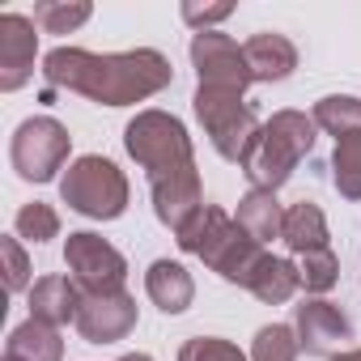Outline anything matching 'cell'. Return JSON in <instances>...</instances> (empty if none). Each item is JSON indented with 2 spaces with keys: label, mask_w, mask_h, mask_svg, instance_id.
Masks as SVG:
<instances>
[{
  "label": "cell",
  "mask_w": 361,
  "mask_h": 361,
  "mask_svg": "<svg viewBox=\"0 0 361 361\" xmlns=\"http://www.w3.org/2000/svg\"><path fill=\"white\" fill-rule=\"evenodd\" d=\"M123 149L132 161L149 174L153 192V213L166 230H183L200 209H204V188L196 170V149L170 111H136V119L123 128Z\"/></svg>",
  "instance_id": "obj_1"
},
{
  "label": "cell",
  "mask_w": 361,
  "mask_h": 361,
  "mask_svg": "<svg viewBox=\"0 0 361 361\" xmlns=\"http://www.w3.org/2000/svg\"><path fill=\"white\" fill-rule=\"evenodd\" d=\"M43 81L51 90L81 94L98 106H136L161 94L174 81V68L153 47L106 51V56L85 51V47H56L43 56Z\"/></svg>",
  "instance_id": "obj_2"
},
{
  "label": "cell",
  "mask_w": 361,
  "mask_h": 361,
  "mask_svg": "<svg viewBox=\"0 0 361 361\" xmlns=\"http://www.w3.org/2000/svg\"><path fill=\"white\" fill-rule=\"evenodd\" d=\"M314 140H319L314 115H306V111H276L264 123L259 145L243 161V174L259 192H281L289 183V174L298 170V161L314 149Z\"/></svg>",
  "instance_id": "obj_3"
},
{
  "label": "cell",
  "mask_w": 361,
  "mask_h": 361,
  "mask_svg": "<svg viewBox=\"0 0 361 361\" xmlns=\"http://www.w3.org/2000/svg\"><path fill=\"white\" fill-rule=\"evenodd\" d=\"M128 196H132L128 192V174L111 157H98V153L77 157L64 170V178H60V200L73 213L90 217V221H115V217H123Z\"/></svg>",
  "instance_id": "obj_4"
},
{
  "label": "cell",
  "mask_w": 361,
  "mask_h": 361,
  "mask_svg": "<svg viewBox=\"0 0 361 361\" xmlns=\"http://www.w3.org/2000/svg\"><path fill=\"white\" fill-rule=\"evenodd\" d=\"M192 106H196V119L204 123V136L213 140V149L226 161H238L243 166L251 157V149L259 145V132H264L259 115L243 102V94H226V90L196 85Z\"/></svg>",
  "instance_id": "obj_5"
},
{
  "label": "cell",
  "mask_w": 361,
  "mask_h": 361,
  "mask_svg": "<svg viewBox=\"0 0 361 361\" xmlns=\"http://www.w3.org/2000/svg\"><path fill=\"white\" fill-rule=\"evenodd\" d=\"M68 149H73L68 128L51 115H35V119L18 123L13 145H9V161L26 183H51L68 161Z\"/></svg>",
  "instance_id": "obj_6"
},
{
  "label": "cell",
  "mask_w": 361,
  "mask_h": 361,
  "mask_svg": "<svg viewBox=\"0 0 361 361\" xmlns=\"http://www.w3.org/2000/svg\"><path fill=\"white\" fill-rule=\"evenodd\" d=\"M64 268L81 285V293H119L128 281V259L94 230H77L64 238Z\"/></svg>",
  "instance_id": "obj_7"
},
{
  "label": "cell",
  "mask_w": 361,
  "mask_h": 361,
  "mask_svg": "<svg viewBox=\"0 0 361 361\" xmlns=\"http://www.w3.org/2000/svg\"><path fill=\"white\" fill-rule=\"evenodd\" d=\"M192 68L200 77L204 90H226V94H247V85H255L251 77V64H247V51L221 35V30H204V35H192Z\"/></svg>",
  "instance_id": "obj_8"
},
{
  "label": "cell",
  "mask_w": 361,
  "mask_h": 361,
  "mask_svg": "<svg viewBox=\"0 0 361 361\" xmlns=\"http://www.w3.org/2000/svg\"><path fill=\"white\" fill-rule=\"evenodd\" d=\"M293 331L310 357H336L353 340L348 314L327 298H306L302 306H293Z\"/></svg>",
  "instance_id": "obj_9"
},
{
  "label": "cell",
  "mask_w": 361,
  "mask_h": 361,
  "mask_svg": "<svg viewBox=\"0 0 361 361\" xmlns=\"http://www.w3.org/2000/svg\"><path fill=\"white\" fill-rule=\"evenodd\" d=\"M136 327V298L128 289L119 293H85L81 298V314H77V331L90 344H115Z\"/></svg>",
  "instance_id": "obj_10"
},
{
  "label": "cell",
  "mask_w": 361,
  "mask_h": 361,
  "mask_svg": "<svg viewBox=\"0 0 361 361\" xmlns=\"http://www.w3.org/2000/svg\"><path fill=\"white\" fill-rule=\"evenodd\" d=\"M221 281H230V285H243V289H251V281L259 276V268L268 264V251L238 226V221H230V230L200 255Z\"/></svg>",
  "instance_id": "obj_11"
},
{
  "label": "cell",
  "mask_w": 361,
  "mask_h": 361,
  "mask_svg": "<svg viewBox=\"0 0 361 361\" xmlns=\"http://www.w3.org/2000/svg\"><path fill=\"white\" fill-rule=\"evenodd\" d=\"M35 56H39V35L35 22L22 13H0V90L13 94L35 77Z\"/></svg>",
  "instance_id": "obj_12"
},
{
  "label": "cell",
  "mask_w": 361,
  "mask_h": 361,
  "mask_svg": "<svg viewBox=\"0 0 361 361\" xmlns=\"http://www.w3.org/2000/svg\"><path fill=\"white\" fill-rule=\"evenodd\" d=\"M145 293L161 314H183L192 306V298H196V281H192V272L183 264L153 259L149 272H145Z\"/></svg>",
  "instance_id": "obj_13"
},
{
  "label": "cell",
  "mask_w": 361,
  "mask_h": 361,
  "mask_svg": "<svg viewBox=\"0 0 361 361\" xmlns=\"http://www.w3.org/2000/svg\"><path fill=\"white\" fill-rule=\"evenodd\" d=\"M243 51H247L251 77H255L259 85L285 81V77H293V68H298V47H293L285 35H276V30H259V35H251V39L243 43Z\"/></svg>",
  "instance_id": "obj_14"
},
{
  "label": "cell",
  "mask_w": 361,
  "mask_h": 361,
  "mask_svg": "<svg viewBox=\"0 0 361 361\" xmlns=\"http://www.w3.org/2000/svg\"><path fill=\"white\" fill-rule=\"evenodd\" d=\"M81 285L68 281V276H43L30 285V319H43L51 327H64V323H77L81 314Z\"/></svg>",
  "instance_id": "obj_15"
},
{
  "label": "cell",
  "mask_w": 361,
  "mask_h": 361,
  "mask_svg": "<svg viewBox=\"0 0 361 361\" xmlns=\"http://www.w3.org/2000/svg\"><path fill=\"white\" fill-rule=\"evenodd\" d=\"M5 357H13V361H64L60 327H51V323H43V319H26L22 327L9 331Z\"/></svg>",
  "instance_id": "obj_16"
},
{
  "label": "cell",
  "mask_w": 361,
  "mask_h": 361,
  "mask_svg": "<svg viewBox=\"0 0 361 361\" xmlns=\"http://www.w3.org/2000/svg\"><path fill=\"white\" fill-rule=\"evenodd\" d=\"M281 243L293 251V255H306V251H319L327 247V217L314 200H302V204H289L285 209V226H281Z\"/></svg>",
  "instance_id": "obj_17"
},
{
  "label": "cell",
  "mask_w": 361,
  "mask_h": 361,
  "mask_svg": "<svg viewBox=\"0 0 361 361\" xmlns=\"http://www.w3.org/2000/svg\"><path fill=\"white\" fill-rule=\"evenodd\" d=\"M259 247L264 243H272V238H281V226H285V209H281V200H276V192H259V188H251L243 200H238V217H234Z\"/></svg>",
  "instance_id": "obj_18"
},
{
  "label": "cell",
  "mask_w": 361,
  "mask_h": 361,
  "mask_svg": "<svg viewBox=\"0 0 361 361\" xmlns=\"http://www.w3.org/2000/svg\"><path fill=\"white\" fill-rule=\"evenodd\" d=\"M298 289H302L298 264H293V259H276V255H268V264H264L259 276L251 281V293H255L264 306H285Z\"/></svg>",
  "instance_id": "obj_19"
},
{
  "label": "cell",
  "mask_w": 361,
  "mask_h": 361,
  "mask_svg": "<svg viewBox=\"0 0 361 361\" xmlns=\"http://www.w3.org/2000/svg\"><path fill=\"white\" fill-rule=\"evenodd\" d=\"M230 221H234V217H230L226 209L204 204V209L183 226V230H174V243H178V251H188V255H204V251H209L226 230H230Z\"/></svg>",
  "instance_id": "obj_20"
},
{
  "label": "cell",
  "mask_w": 361,
  "mask_h": 361,
  "mask_svg": "<svg viewBox=\"0 0 361 361\" xmlns=\"http://www.w3.org/2000/svg\"><path fill=\"white\" fill-rule=\"evenodd\" d=\"M331 183L344 200H361V132H348L331 149Z\"/></svg>",
  "instance_id": "obj_21"
},
{
  "label": "cell",
  "mask_w": 361,
  "mask_h": 361,
  "mask_svg": "<svg viewBox=\"0 0 361 361\" xmlns=\"http://www.w3.org/2000/svg\"><path fill=\"white\" fill-rule=\"evenodd\" d=\"M90 18H94L90 0H39V5H35V26L43 35H73Z\"/></svg>",
  "instance_id": "obj_22"
},
{
  "label": "cell",
  "mask_w": 361,
  "mask_h": 361,
  "mask_svg": "<svg viewBox=\"0 0 361 361\" xmlns=\"http://www.w3.org/2000/svg\"><path fill=\"white\" fill-rule=\"evenodd\" d=\"M314 123L319 132H331L336 140L348 132H361V98L353 94H327L314 102Z\"/></svg>",
  "instance_id": "obj_23"
},
{
  "label": "cell",
  "mask_w": 361,
  "mask_h": 361,
  "mask_svg": "<svg viewBox=\"0 0 361 361\" xmlns=\"http://www.w3.org/2000/svg\"><path fill=\"white\" fill-rule=\"evenodd\" d=\"M293 264H298V276H302V289H306V293H327V289H336V281H340V259H336L331 247L306 251V255H298Z\"/></svg>",
  "instance_id": "obj_24"
},
{
  "label": "cell",
  "mask_w": 361,
  "mask_h": 361,
  "mask_svg": "<svg viewBox=\"0 0 361 361\" xmlns=\"http://www.w3.org/2000/svg\"><path fill=\"white\" fill-rule=\"evenodd\" d=\"M298 353H302V344L289 323H268L251 340V361H298Z\"/></svg>",
  "instance_id": "obj_25"
},
{
  "label": "cell",
  "mask_w": 361,
  "mask_h": 361,
  "mask_svg": "<svg viewBox=\"0 0 361 361\" xmlns=\"http://www.w3.org/2000/svg\"><path fill=\"white\" fill-rule=\"evenodd\" d=\"M13 226H18V238H26V243H51V238H60V213L51 204H43V200L22 204L18 217H13Z\"/></svg>",
  "instance_id": "obj_26"
},
{
  "label": "cell",
  "mask_w": 361,
  "mask_h": 361,
  "mask_svg": "<svg viewBox=\"0 0 361 361\" xmlns=\"http://www.w3.org/2000/svg\"><path fill=\"white\" fill-rule=\"evenodd\" d=\"M178 361H247V353L221 336H192L178 348Z\"/></svg>",
  "instance_id": "obj_27"
},
{
  "label": "cell",
  "mask_w": 361,
  "mask_h": 361,
  "mask_svg": "<svg viewBox=\"0 0 361 361\" xmlns=\"http://www.w3.org/2000/svg\"><path fill=\"white\" fill-rule=\"evenodd\" d=\"M0 255H5V285H9V293L30 289V259H26L22 243L18 238H0Z\"/></svg>",
  "instance_id": "obj_28"
},
{
  "label": "cell",
  "mask_w": 361,
  "mask_h": 361,
  "mask_svg": "<svg viewBox=\"0 0 361 361\" xmlns=\"http://www.w3.org/2000/svg\"><path fill=\"white\" fill-rule=\"evenodd\" d=\"M230 13H234V5H196V0H188V5H183V22H188L196 35L213 30V26L226 22Z\"/></svg>",
  "instance_id": "obj_29"
},
{
  "label": "cell",
  "mask_w": 361,
  "mask_h": 361,
  "mask_svg": "<svg viewBox=\"0 0 361 361\" xmlns=\"http://www.w3.org/2000/svg\"><path fill=\"white\" fill-rule=\"evenodd\" d=\"M331 361H361V348H344V353H336Z\"/></svg>",
  "instance_id": "obj_30"
},
{
  "label": "cell",
  "mask_w": 361,
  "mask_h": 361,
  "mask_svg": "<svg viewBox=\"0 0 361 361\" xmlns=\"http://www.w3.org/2000/svg\"><path fill=\"white\" fill-rule=\"evenodd\" d=\"M119 361H153L149 353H128V357H119Z\"/></svg>",
  "instance_id": "obj_31"
},
{
  "label": "cell",
  "mask_w": 361,
  "mask_h": 361,
  "mask_svg": "<svg viewBox=\"0 0 361 361\" xmlns=\"http://www.w3.org/2000/svg\"><path fill=\"white\" fill-rule=\"evenodd\" d=\"M5 361H13V357H5Z\"/></svg>",
  "instance_id": "obj_32"
}]
</instances>
